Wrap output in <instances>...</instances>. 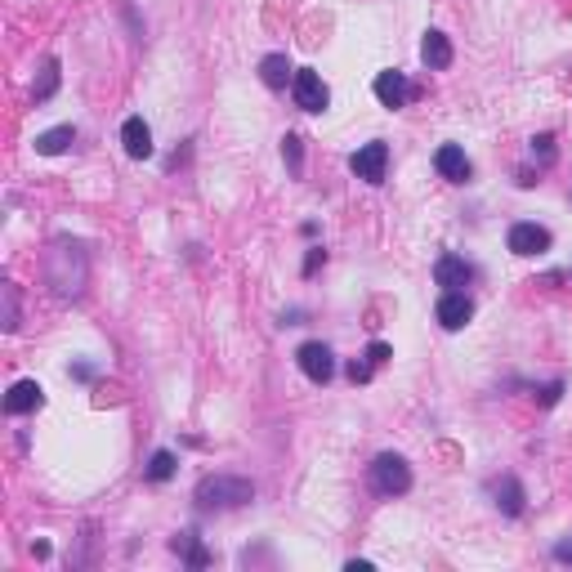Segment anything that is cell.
Wrapping results in <instances>:
<instances>
[{
    "label": "cell",
    "instance_id": "obj_1",
    "mask_svg": "<svg viewBox=\"0 0 572 572\" xmlns=\"http://www.w3.org/2000/svg\"><path fill=\"white\" fill-rule=\"evenodd\" d=\"M45 277H50V286L59 291V295H81L86 291V277H90V259H86V250L72 241H54L50 246V255H45Z\"/></svg>",
    "mask_w": 572,
    "mask_h": 572
},
{
    "label": "cell",
    "instance_id": "obj_2",
    "mask_svg": "<svg viewBox=\"0 0 572 572\" xmlns=\"http://www.w3.org/2000/svg\"><path fill=\"white\" fill-rule=\"evenodd\" d=\"M197 510H237V505H250L255 501V487L246 478H232V474H206L193 492Z\"/></svg>",
    "mask_w": 572,
    "mask_h": 572
},
{
    "label": "cell",
    "instance_id": "obj_3",
    "mask_svg": "<svg viewBox=\"0 0 572 572\" xmlns=\"http://www.w3.org/2000/svg\"><path fill=\"white\" fill-rule=\"evenodd\" d=\"M371 487H376L380 496H403V492H412V469H407V460L398 457V452H380V457L371 460Z\"/></svg>",
    "mask_w": 572,
    "mask_h": 572
},
{
    "label": "cell",
    "instance_id": "obj_4",
    "mask_svg": "<svg viewBox=\"0 0 572 572\" xmlns=\"http://www.w3.org/2000/svg\"><path fill=\"white\" fill-rule=\"evenodd\" d=\"M291 95H295V108L300 113H327V104H331V90H327L322 72H313V68H300L295 72Z\"/></svg>",
    "mask_w": 572,
    "mask_h": 572
},
{
    "label": "cell",
    "instance_id": "obj_5",
    "mask_svg": "<svg viewBox=\"0 0 572 572\" xmlns=\"http://www.w3.org/2000/svg\"><path fill=\"white\" fill-rule=\"evenodd\" d=\"M295 362H300V371H304L313 385H327V380L336 376V353H331L322 340H304L295 349Z\"/></svg>",
    "mask_w": 572,
    "mask_h": 572
},
{
    "label": "cell",
    "instance_id": "obj_6",
    "mask_svg": "<svg viewBox=\"0 0 572 572\" xmlns=\"http://www.w3.org/2000/svg\"><path fill=\"white\" fill-rule=\"evenodd\" d=\"M349 170L367 184H385V170H389V143H362L353 157H349Z\"/></svg>",
    "mask_w": 572,
    "mask_h": 572
},
{
    "label": "cell",
    "instance_id": "obj_7",
    "mask_svg": "<svg viewBox=\"0 0 572 572\" xmlns=\"http://www.w3.org/2000/svg\"><path fill=\"white\" fill-rule=\"evenodd\" d=\"M371 90H376L380 108H389V113H398V108H407V104L416 99V86H412L403 72H380Z\"/></svg>",
    "mask_w": 572,
    "mask_h": 572
},
{
    "label": "cell",
    "instance_id": "obj_8",
    "mask_svg": "<svg viewBox=\"0 0 572 572\" xmlns=\"http://www.w3.org/2000/svg\"><path fill=\"white\" fill-rule=\"evenodd\" d=\"M434 282H439L443 291H465V286L474 282V264L460 259V255H439V264H434Z\"/></svg>",
    "mask_w": 572,
    "mask_h": 572
},
{
    "label": "cell",
    "instance_id": "obj_9",
    "mask_svg": "<svg viewBox=\"0 0 572 572\" xmlns=\"http://www.w3.org/2000/svg\"><path fill=\"white\" fill-rule=\"evenodd\" d=\"M505 241H510L514 255H546L555 237H550V229H541V224H514Z\"/></svg>",
    "mask_w": 572,
    "mask_h": 572
},
{
    "label": "cell",
    "instance_id": "obj_10",
    "mask_svg": "<svg viewBox=\"0 0 572 572\" xmlns=\"http://www.w3.org/2000/svg\"><path fill=\"white\" fill-rule=\"evenodd\" d=\"M469 318H474V300L465 291H443V300H439V327L443 331H460Z\"/></svg>",
    "mask_w": 572,
    "mask_h": 572
},
{
    "label": "cell",
    "instance_id": "obj_11",
    "mask_svg": "<svg viewBox=\"0 0 572 572\" xmlns=\"http://www.w3.org/2000/svg\"><path fill=\"white\" fill-rule=\"evenodd\" d=\"M121 143H125V157H134V161H148L152 157V130L143 125V116H125Z\"/></svg>",
    "mask_w": 572,
    "mask_h": 572
},
{
    "label": "cell",
    "instance_id": "obj_12",
    "mask_svg": "<svg viewBox=\"0 0 572 572\" xmlns=\"http://www.w3.org/2000/svg\"><path fill=\"white\" fill-rule=\"evenodd\" d=\"M45 403V389L36 385V380H18L9 394H5V412L9 416H27V412H36Z\"/></svg>",
    "mask_w": 572,
    "mask_h": 572
},
{
    "label": "cell",
    "instance_id": "obj_13",
    "mask_svg": "<svg viewBox=\"0 0 572 572\" xmlns=\"http://www.w3.org/2000/svg\"><path fill=\"white\" fill-rule=\"evenodd\" d=\"M492 496H496V510H501L505 519H519V514H523V483H519L514 474H501V478L492 483Z\"/></svg>",
    "mask_w": 572,
    "mask_h": 572
},
{
    "label": "cell",
    "instance_id": "obj_14",
    "mask_svg": "<svg viewBox=\"0 0 572 572\" xmlns=\"http://www.w3.org/2000/svg\"><path fill=\"white\" fill-rule=\"evenodd\" d=\"M434 166H439V175L452 179V184H465V179H469V157H465L460 143H443V148L434 152Z\"/></svg>",
    "mask_w": 572,
    "mask_h": 572
},
{
    "label": "cell",
    "instance_id": "obj_15",
    "mask_svg": "<svg viewBox=\"0 0 572 572\" xmlns=\"http://www.w3.org/2000/svg\"><path fill=\"white\" fill-rule=\"evenodd\" d=\"M421 59H425V68L430 72H443V68H452V41L443 36V32H425V41H421Z\"/></svg>",
    "mask_w": 572,
    "mask_h": 572
},
{
    "label": "cell",
    "instance_id": "obj_16",
    "mask_svg": "<svg viewBox=\"0 0 572 572\" xmlns=\"http://www.w3.org/2000/svg\"><path fill=\"white\" fill-rule=\"evenodd\" d=\"M170 550H175L188 568H206V564H211V550L202 546V537H197L193 528H188V532H179V537L170 541Z\"/></svg>",
    "mask_w": 572,
    "mask_h": 572
},
{
    "label": "cell",
    "instance_id": "obj_17",
    "mask_svg": "<svg viewBox=\"0 0 572 572\" xmlns=\"http://www.w3.org/2000/svg\"><path fill=\"white\" fill-rule=\"evenodd\" d=\"M72 143H77V125H54V130L36 134V152H41V157H59V152H68Z\"/></svg>",
    "mask_w": 572,
    "mask_h": 572
},
{
    "label": "cell",
    "instance_id": "obj_18",
    "mask_svg": "<svg viewBox=\"0 0 572 572\" xmlns=\"http://www.w3.org/2000/svg\"><path fill=\"white\" fill-rule=\"evenodd\" d=\"M259 81H264L268 90H286V81H295V72H291L286 54H268V59L259 63Z\"/></svg>",
    "mask_w": 572,
    "mask_h": 572
},
{
    "label": "cell",
    "instance_id": "obj_19",
    "mask_svg": "<svg viewBox=\"0 0 572 572\" xmlns=\"http://www.w3.org/2000/svg\"><path fill=\"white\" fill-rule=\"evenodd\" d=\"M175 469H179V460H175V452H152V460H148V478L152 483H166V478H175Z\"/></svg>",
    "mask_w": 572,
    "mask_h": 572
},
{
    "label": "cell",
    "instance_id": "obj_20",
    "mask_svg": "<svg viewBox=\"0 0 572 572\" xmlns=\"http://www.w3.org/2000/svg\"><path fill=\"white\" fill-rule=\"evenodd\" d=\"M282 157H286L291 175H300V170H304V139H300V134H286V139H282Z\"/></svg>",
    "mask_w": 572,
    "mask_h": 572
},
{
    "label": "cell",
    "instance_id": "obj_21",
    "mask_svg": "<svg viewBox=\"0 0 572 572\" xmlns=\"http://www.w3.org/2000/svg\"><path fill=\"white\" fill-rule=\"evenodd\" d=\"M54 90H59V63L50 59V63H45V77H41V86L32 90V99H36V104H45V99H50Z\"/></svg>",
    "mask_w": 572,
    "mask_h": 572
},
{
    "label": "cell",
    "instance_id": "obj_22",
    "mask_svg": "<svg viewBox=\"0 0 572 572\" xmlns=\"http://www.w3.org/2000/svg\"><path fill=\"white\" fill-rule=\"evenodd\" d=\"M5 331H18V286L5 282Z\"/></svg>",
    "mask_w": 572,
    "mask_h": 572
},
{
    "label": "cell",
    "instance_id": "obj_23",
    "mask_svg": "<svg viewBox=\"0 0 572 572\" xmlns=\"http://www.w3.org/2000/svg\"><path fill=\"white\" fill-rule=\"evenodd\" d=\"M532 157H541V166L555 161V134H537L532 139Z\"/></svg>",
    "mask_w": 572,
    "mask_h": 572
},
{
    "label": "cell",
    "instance_id": "obj_24",
    "mask_svg": "<svg viewBox=\"0 0 572 572\" xmlns=\"http://www.w3.org/2000/svg\"><path fill=\"white\" fill-rule=\"evenodd\" d=\"M362 358H367L371 367H385V362L394 358V349H389L385 340H371V344H367V353H362Z\"/></svg>",
    "mask_w": 572,
    "mask_h": 572
},
{
    "label": "cell",
    "instance_id": "obj_25",
    "mask_svg": "<svg viewBox=\"0 0 572 572\" xmlns=\"http://www.w3.org/2000/svg\"><path fill=\"white\" fill-rule=\"evenodd\" d=\"M371 371H376V367H371L367 358H353V362H349V380H353V385H362V380H371Z\"/></svg>",
    "mask_w": 572,
    "mask_h": 572
},
{
    "label": "cell",
    "instance_id": "obj_26",
    "mask_svg": "<svg viewBox=\"0 0 572 572\" xmlns=\"http://www.w3.org/2000/svg\"><path fill=\"white\" fill-rule=\"evenodd\" d=\"M318 264H327V250H322V246H313V250H309V259H304V277H313V273H318Z\"/></svg>",
    "mask_w": 572,
    "mask_h": 572
},
{
    "label": "cell",
    "instance_id": "obj_27",
    "mask_svg": "<svg viewBox=\"0 0 572 572\" xmlns=\"http://www.w3.org/2000/svg\"><path fill=\"white\" fill-rule=\"evenodd\" d=\"M559 394H564V385H559V380H555V385H546V389H541V407H555V403H559Z\"/></svg>",
    "mask_w": 572,
    "mask_h": 572
},
{
    "label": "cell",
    "instance_id": "obj_28",
    "mask_svg": "<svg viewBox=\"0 0 572 572\" xmlns=\"http://www.w3.org/2000/svg\"><path fill=\"white\" fill-rule=\"evenodd\" d=\"M555 559H559V564H572V541H559V546H555Z\"/></svg>",
    "mask_w": 572,
    "mask_h": 572
},
{
    "label": "cell",
    "instance_id": "obj_29",
    "mask_svg": "<svg viewBox=\"0 0 572 572\" xmlns=\"http://www.w3.org/2000/svg\"><path fill=\"white\" fill-rule=\"evenodd\" d=\"M344 568H349V572H371V564H367V559H349Z\"/></svg>",
    "mask_w": 572,
    "mask_h": 572
},
{
    "label": "cell",
    "instance_id": "obj_30",
    "mask_svg": "<svg viewBox=\"0 0 572 572\" xmlns=\"http://www.w3.org/2000/svg\"><path fill=\"white\" fill-rule=\"evenodd\" d=\"M568 277H572V273H568Z\"/></svg>",
    "mask_w": 572,
    "mask_h": 572
}]
</instances>
